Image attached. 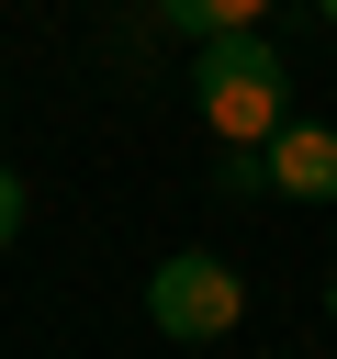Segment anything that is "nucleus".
I'll return each mask as SVG.
<instances>
[{
    "label": "nucleus",
    "instance_id": "39448f33",
    "mask_svg": "<svg viewBox=\"0 0 337 359\" xmlns=\"http://www.w3.org/2000/svg\"><path fill=\"white\" fill-rule=\"evenodd\" d=\"M213 191L225 202H270V146H225L213 157Z\"/></svg>",
    "mask_w": 337,
    "mask_h": 359
},
{
    "label": "nucleus",
    "instance_id": "f03ea898",
    "mask_svg": "<svg viewBox=\"0 0 337 359\" xmlns=\"http://www.w3.org/2000/svg\"><path fill=\"white\" fill-rule=\"evenodd\" d=\"M236 314H247V280H236L213 247H168V258L146 269V325H157V337H180V348H213Z\"/></svg>",
    "mask_w": 337,
    "mask_h": 359
},
{
    "label": "nucleus",
    "instance_id": "6e6552de",
    "mask_svg": "<svg viewBox=\"0 0 337 359\" xmlns=\"http://www.w3.org/2000/svg\"><path fill=\"white\" fill-rule=\"evenodd\" d=\"M315 11H326V22H337V0H315Z\"/></svg>",
    "mask_w": 337,
    "mask_h": 359
},
{
    "label": "nucleus",
    "instance_id": "0eeeda50",
    "mask_svg": "<svg viewBox=\"0 0 337 359\" xmlns=\"http://www.w3.org/2000/svg\"><path fill=\"white\" fill-rule=\"evenodd\" d=\"M326 325H337V269H326Z\"/></svg>",
    "mask_w": 337,
    "mask_h": 359
},
{
    "label": "nucleus",
    "instance_id": "20e7f679",
    "mask_svg": "<svg viewBox=\"0 0 337 359\" xmlns=\"http://www.w3.org/2000/svg\"><path fill=\"white\" fill-rule=\"evenodd\" d=\"M146 11H157L168 34H191V45H202V34H247L270 0H146Z\"/></svg>",
    "mask_w": 337,
    "mask_h": 359
},
{
    "label": "nucleus",
    "instance_id": "7ed1b4c3",
    "mask_svg": "<svg viewBox=\"0 0 337 359\" xmlns=\"http://www.w3.org/2000/svg\"><path fill=\"white\" fill-rule=\"evenodd\" d=\"M270 202H337V123H281L270 135Z\"/></svg>",
    "mask_w": 337,
    "mask_h": 359
},
{
    "label": "nucleus",
    "instance_id": "423d86ee",
    "mask_svg": "<svg viewBox=\"0 0 337 359\" xmlns=\"http://www.w3.org/2000/svg\"><path fill=\"white\" fill-rule=\"evenodd\" d=\"M11 236H22V180L0 168V247H11Z\"/></svg>",
    "mask_w": 337,
    "mask_h": 359
},
{
    "label": "nucleus",
    "instance_id": "f257e3e1",
    "mask_svg": "<svg viewBox=\"0 0 337 359\" xmlns=\"http://www.w3.org/2000/svg\"><path fill=\"white\" fill-rule=\"evenodd\" d=\"M191 101H202L213 146H270V135L292 123V67H281V45H270L258 22H247V34H202Z\"/></svg>",
    "mask_w": 337,
    "mask_h": 359
}]
</instances>
